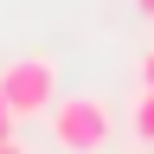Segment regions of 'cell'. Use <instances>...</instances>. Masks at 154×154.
<instances>
[{
    "label": "cell",
    "mask_w": 154,
    "mask_h": 154,
    "mask_svg": "<svg viewBox=\"0 0 154 154\" xmlns=\"http://www.w3.org/2000/svg\"><path fill=\"white\" fill-rule=\"evenodd\" d=\"M45 122H51V141L64 154H103L109 135H116V109L96 90H77V96H58Z\"/></svg>",
    "instance_id": "obj_1"
},
{
    "label": "cell",
    "mask_w": 154,
    "mask_h": 154,
    "mask_svg": "<svg viewBox=\"0 0 154 154\" xmlns=\"http://www.w3.org/2000/svg\"><path fill=\"white\" fill-rule=\"evenodd\" d=\"M0 96H7V109L19 122L51 116V103H58V58L51 51H19L13 64L0 71Z\"/></svg>",
    "instance_id": "obj_2"
},
{
    "label": "cell",
    "mask_w": 154,
    "mask_h": 154,
    "mask_svg": "<svg viewBox=\"0 0 154 154\" xmlns=\"http://www.w3.org/2000/svg\"><path fill=\"white\" fill-rule=\"evenodd\" d=\"M135 135L154 141V90H141V103H135Z\"/></svg>",
    "instance_id": "obj_3"
},
{
    "label": "cell",
    "mask_w": 154,
    "mask_h": 154,
    "mask_svg": "<svg viewBox=\"0 0 154 154\" xmlns=\"http://www.w3.org/2000/svg\"><path fill=\"white\" fill-rule=\"evenodd\" d=\"M13 128H19V116L7 109V96H0V141H7V135H13Z\"/></svg>",
    "instance_id": "obj_4"
},
{
    "label": "cell",
    "mask_w": 154,
    "mask_h": 154,
    "mask_svg": "<svg viewBox=\"0 0 154 154\" xmlns=\"http://www.w3.org/2000/svg\"><path fill=\"white\" fill-rule=\"evenodd\" d=\"M141 90H154V45L141 51Z\"/></svg>",
    "instance_id": "obj_5"
},
{
    "label": "cell",
    "mask_w": 154,
    "mask_h": 154,
    "mask_svg": "<svg viewBox=\"0 0 154 154\" xmlns=\"http://www.w3.org/2000/svg\"><path fill=\"white\" fill-rule=\"evenodd\" d=\"M0 154H32V148L19 141V135H7V141H0Z\"/></svg>",
    "instance_id": "obj_6"
},
{
    "label": "cell",
    "mask_w": 154,
    "mask_h": 154,
    "mask_svg": "<svg viewBox=\"0 0 154 154\" xmlns=\"http://www.w3.org/2000/svg\"><path fill=\"white\" fill-rule=\"evenodd\" d=\"M135 7H141V13H148V19H154V0H135Z\"/></svg>",
    "instance_id": "obj_7"
}]
</instances>
